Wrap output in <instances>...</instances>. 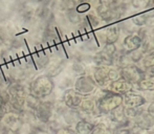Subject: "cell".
Returning <instances> with one entry per match:
<instances>
[{"mask_svg":"<svg viewBox=\"0 0 154 134\" xmlns=\"http://www.w3.org/2000/svg\"><path fill=\"white\" fill-rule=\"evenodd\" d=\"M93 96L97 99V111L101 115H107L118 106L123 105V96L113 93L106 88L97 87Z\"/></svg>","mask_w":154,"mask_h":134,"instance_id":"obj_1","label":"cell"},{"mask_svg":"<svg viewBox=\"0 0 154 134\" xmlns=\"http://www.w3.org/2000/svg\"><path fill=\"white\" fill-rule=\"evenodd\" d=\"M73 86H75V91L79 94H81L82 96H92L95 92V90L97 89V87H99L94 82V80H93L92 75H89V73L80 75L75 81Z\"/></svg>","mask_w":154,"mask_h":134,"instance_id":"obj_2","label":"cell"},{"mask_svg":"<svg viewBox=\"0 0 154 134\" xmlns=\"http://www.w3.org/2000/svg\"><path fill=\"white\" fill-rule=\"evenodd\" d=\"M121 78L130 83L134 88L140 80L145 75V71L140 68L137 64H129V65L123 67L120 69Z\"/></svg>","mask_w":154,"mask_h":134,"instance_id":"obj_3","label":"cell"},{"mask_svg":"<svg viewBox=\"0 0 154 134\" xmlns=\"http://www.w3.org/2000/svg\"><path fill=\"white\" fill-rule=\"evenodd\" d=\"M147 106H148L147 103L140 106L137 114L134 116L132 120H133V124L137 127L150 131L154 128V117L147 111Z\"/></svg>","mask_w":154,"mask_h":134,"instance_id":"obj_4","label":"cell"},{"mask_svg":"<svg viewBox=\"0 0 154 134\" xmlns=\"http://www.w3.org/2000/svg\"><path fill=\"white\" fill-rule=\"evenodd\" d=\"M108 116L116 125V128H119V127H131V125L133 124V120H129L126 116L125 107L123 105L118 106L116 109H113L108 114Z\"/></svg>","mask_w":154,"mask_h":134,"instance_id":"obj_5","label":"cell"},{"mask_svg":"<svg viewBox=\"0 0 154 134\" xmlns=\"http://www.w3.org/2000/svg\"><path fill=\"white\" fill-rule=\"evenodd\" d=\"M145 104H146V101H145L144 96L140 94V91L135 89L131 90L123 96V106L126 108H138Z\"/></svg>","mask_w":154,"mask_h":134,"instance_id":"obj_6","label":"cell"},{"mask_svg":"<svg viewBox=\"0 0 154 134\" xmlns=\"http://www.w3.org/2000/svg\"><path fill=\"white\" fill-rule=\"evenodd\" d=\"M110 66H93L92 67V78L97 85L101 88H106L110 83L108 79Z\"/></svg>","mask_w":154,"mask_h":134,"instance_id":"obj_7","label":"cell"},{"mask_svg":"<svg viewBox=\"0 0 154 134\" xmlns=\"http://www.w3.org/2000/svg\"><path fill=\"white\" fill-rule=\"evenodd\" d=\"M142 42L143 41L140 40V38L136 34L128 35V36L124 37L122 43H121V49L127 53H131L132 50L140 48Z\"/></svg>","mask_w":154,"mask_h":134,"instance_id":"obj_8","label":"cell"},{"mask_svg":"<svg viewBox=\"0 0 154 134\" xmlns=\"http://www.w3.org/2000/svg\"><path fill=\"white\" fill-rule=\"evenodd\" d=\"M106 89H108L109 91L113 92V93L120 94V96H124L127 92L131 91L134 89V87L130 83H128L127 81H125L124 79H119L116 81L110 82L108 84V86L106 87Z\"/></svg>","mask_w":154,"mask_h":134,"instance_id":"obj_9","label":"cell"},{"mask_svg":"<svg viewBox=\"0 0 154 134\" xmlns=\"http://www.w3.org/2000/svg\"><path fill=\"white\" fill-rule=\"evenodd\" d=\"M78 109H80V111L85 114H99L97 111V99H95V96L93 94L84 96ZM99 115H101V114H99Z\"/></svg>","mask_w":154,"mask_h":134,"instance_id":"obj_10","label":"cell"},{"mask_svg":"<svg viewBox=\"0 0 154 134\" xmlns=\"http://www.w3.org/2000/svg\"><path fill=\"white\" fill-rule=\"evenodd\" d=\"M84 96L79 94L75 89H68L64 94V101L67 107L72 108V109H78L81 104Z\"/></svg>","mask_w":154,"mask_h":134,"instance_id":"obj_11","label":"cell"},{"mask_svg":"<svg viewBox=\"0 0 154 134\" xmlns=\"http://www.w3.org/2000/svg\"><path fill=\"white\" fill-rule=\"evenodd\" d=\"M105 31L106 44H116L120 39L121 32L119 25H110V26L104 29Z\"/></svg>","mask_w":154,"mask_h":134,"instance_id":"obj_12","label":"cell"},{"mask_svg":"<svg viewBox=\"0 0 154 134\" xmlns=\"http://www.w3.org/2000/svg\"><path fill=\"white\" fill-rule=\"evenodd\" d=\"M134 89L137 90V91H146V90L154 89V75L145 73L144 77L136 84Z\"/></svg>","mask_w":154,"mask_h":134,"instance_id":"obj_13","label":"cell"},{"mask_svg":"<svg viewBox=\"0 0 154 134\" xmlns=\"http://www.w3.org/2000/svg\"><path fill=\"white\" fill-rule=\"evenodd\" d=\"M75 131L77 134H90L93 127H94V124H92V123L82 118L80 122H78L77 124H75Z\"/></svg>","mask_w":154,"mask_h":134,"instance_id":"obj_14","label":"cell"},{"mask_svg":"<svg viewBox=\"0 0 154 134\" xmlns=\"http://www.w3.org/2000/svg\"><path fill=\"white\" fill-rule=\"evenodd\" d=\"M137 65L144 71L146 70V69L150 68V67H154V51L145 55L143 60L140 61V63L137 64Z\"/></svg>","mask_w":154,"mask_h":134,"instance_id":"obj_15","label":"cell"},{"mask_svg":"<svg viewBox=\"0 0 154 134\" xmlns=\"http://www.w3.org/2000/svg\"><path fill=\"white\" fill-rule=\"evenodd\" d=\"M128 56H129L130 60H131V62L133 64H140V61L143 60V58H144L145 53L142 49L138 48L135 49V50H132L131 53H128Z\"/></svg>","mask_w":154,"mask_h":134,"instance_id":"obj_16","label":"cell"},{"mask_svg":"<svg viewBox=\"0 0 154 134\" xmlns=\"http://www.w3.org/2000/svg\"><path fill=\"white\" fill-rule=\"evenodd\" d=\"M148 15L146 14H140L137 16L133 17L132 18V22L134 25H136L137 27H142V26H146L148 24Z\"/></svg>","mask_w":154,"mask_h":134,"instance_id":"obj_17","label":"cell"},{"mask_svg":"<svg viewBox=\"0 0 154 134\" xmlns=\"http://www.w3.org/2000/svg\"><path fill=\"white\" fill-rule=\"evenodd\" d=\"M140 49L144 51L145 55L154 51V38H149V39H147V40L143 41Z\"/></svg>","mask_w":154,"mask_h":134,"instance_id":"obj_18","label":"cell"},{"mask_svg":"<svg viewBox=\"0 0 154 134\" xmlns=\"http://www.w3.org/2000/svg\"><path fill=\"white\" fill-rule=\"evenodd\" d=\"M108 79H109V82H113V81H116V80L121 79L120 69L114 66H110L109 72H108Z\"/></svg>","mask_w":154,"mask_h":134,"instance_id":"obj_19","label":"cell"},{"mask_svg":"<svg viewBox=\"0 0 154 134\" xmlns=\"http://www.w3.org/2000/svg\"><path fill=\"white\" fill-rule=\"evenodd\" d=\"M90 134H113V132H112L110 129L105 128V127H103V126L94 125V127H93V129Z\"/></svg>","mask_w":154,"mask_h":134,"instance_id":"obj_20","label":"cell"},{"mask_svg":"<svg viewBox=\"0 0 154 134\" xmlns=\"http://www.w3.org/2000/svg\"><path fill=\"white\" fill-rule=\"evenodd\" d=\"M140 94L144 96V99L147 104L154 103V89L146 90V91H140Z\"/></svg>","mask_w":154,"mask_h":134,"instance_id":"obj_21","label":"cell"},{"mask_svg":"<svg viewBox=\"0 0 154 134\" xmlns=\"http://www.w3.org/2000/svg\"><path fill=\"white\" fill-rule=\"evenodd\" d=\"M138 109H140V107L138 108H126L125 107V113H126V116H127L129 120H133L134 116L137 114L138 112Z\"/></svg>","mask_w":154,"mask_h":134,"instance_id":"obj_22","label":"cell"},{"mask_svg":"<svg viewBox=\"0 0 154 134\" xmlns=\"http://www.w3.org/2000/svg\"><path fill=\"white\" fill-rule=\"evenodd\" d=\"M113 134H132V131L130 127H119L114 129Z\"/></svg>","mask_w":154,"mask_h":134,"instance_id":"obj_23","label":"cell"},{"mask_svg":"<svg viewBox=\"0 0 154 134\" xmlns=\"http://www.w3.org/2000/svg\"><path fill=\"white\" fill-rule=\"evenodd\" d=\"M132 4L136 8H147L148 6V1L147 0H132Z\"/></svg>","mask_w":154,"mask_h":134,"instance_id":"obj_24","label":"cell"},{"mask_svg":"<svg viewBox=\"0 0 154 134\" xmlns=\"http://www.w3.org/2000/svg\"><path fill=\"white\" fill-rule=\"evenodd\" d=\"M130 128H131L132 134H148V132H149L148 130H145V129H143V128H140V127H137L134 124H132Z\"/></svg>","mask_w":154,"mask_h":134,"instance_id":"obj_25","label":"cell"},{"mask_svg":"<svg viewBox=\"0 0 154 134\" xmlns=\"http://www.w3.org/2000/svg\"><path fill=\"white\" fill-rule=\"evenodd\" d=\"M147 111L154 117V103L148 104V106H147Z\"/></svg>","mask_w":154,"mask_h":134,"instance_id":"obj_26","label":"cell"}]
</instances>
